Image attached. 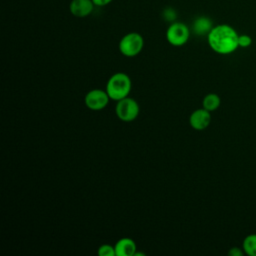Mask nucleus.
I'll return each mask as SVG.
<instances>
[{
    "label": "nucleus",
    "instance_id": "f257e3e1",
    "mask_svg": "<svg viewBox=\"0 0 256 256\" xmlns=\"http://www.w3.org/2000/svg\"><path fill=\"white\" fill-rule=\"evenodd\" d=\"M238 33L228 24L214 26L207 35L210 48L218 54H230L238 47Z\"/></svg>",
    "mask_w": 256,
    "mask_h": 256
},
{
    "label": "nucleus",
    "instance_id": "f03ea898",
    "mask_svg": "<svg viewBox=\"0 0 256 256\" xmlns=\"http://www.w3.org/2000/svg\"><path fill=\"white\" fill-rule=\"evenodd\" d=\"M132 88V81L128 74L124 72L114 73L106 83V92L111 100L119 101L129 96Z\"/></svg>",
    "mask_w": 256,
    "mask_h": 256
},
{
    "label": "nucleus",
    "instance_id": "7ed1b4c3",
    "mask_svg": "<svg viewBox=\"0 0 256 256\" xmlns=\"http://www.w3.org/2000/svg\"><path fill=\"white\" fill-rule=\"evenodd\" d=\"M118 47L122 55L126 57H135L144 48V39L141 34L130 32L121 38Z\"/></svg>",
    "mask_w": 256,
    "mask_h": 256
},
{
    "label": "nucleus",
    "instance_id": "20e7f679",
    "mask_svg": "<svg viewBox=\"0 0 256 256\" xmlns=\"http://www.w3.org/2000/svg\"><path fill=\"white\" fill-rule=\"evenodd\" d=\"M139 112L140 107L138 102L129 96L117 101L115 106V114L117 118L123 122H132L136 120Z\"/></svg>",
    "mask_w": 256,
    "mask_h": 256
},
{
    "label": "nucleus",
    "instance_id": "39448f33",
    "mask_svg": "<svg viewBox=\"0 0 256 256\" xmlns=\"http://www.w3.org/2000/svg\"><path fill=\"white\" fill-rule=\"evenodd\" d=\"M190 37L188 26L182 22H173L166 31V39L172 46L179 47L187 43Z\"/></svg>",
    "mask_w": 256,
    "mask_h": 256
},
{
    "label": "nucleus",
    "instance_id": "423d86ee",
    "mask_svg": "<svg viewBox=\"0 0 256 256\" xmlns=\"http://www.w3.org/2000/svg\"><path fill=\"white\" fill-rule=\"evenodd\" d=\"M110 100L111 99L107 94L106 90L96 88L86 93L84 97V104L90 110L99 111L104 109L108 105Z\"/></svg>",
    "mask_w": 256,
    "mask_h": 256
},
{
    "label": "nucleus",
    "instance_id": "0eeeda50",
    "mask_svg": "<svg viewBox=\"0 0 256 256\" xmlns=\"http://www.w3.org/2000/svg\"><path fill=\"white\" fill-rule=\"evenodd\" d=\"M211 122V114L210 111L205 108H199L194 110L189 116V124L190 126L197 131L205 130Z\"/></svg>",
    "mask_w": 256,
    "mask_h": 256
},
{
    "label": "nucleus",
    "instance_id": "6e6552de",
    "mask_svg": "<svg viewBox=\"0 0 256 256\" xmlns=\"http://www.w3.org/2000/svg\"><path fill=\"white\" fill-rule=\"evenodd\" d=\"M94 6L92 0H72L69 5V10L75 17L83 18L92 13Z\"/></svg>",
    "mask_w": 256,
    "mask_h": 256
},
{
    "label": "nucleus",
    "instance_id": "1a4fd4ad",
    "mask_svg": "<svg viewBox=\"0 0 256 256\" xmlns=\"http://www.w3.org/2000/svg\"><path fill=\"white\" fill-rule=\"evenodd\" d=\"M116 256H134L137 251V245L132 238H120L115 244Z\"/></svg>",
    "mask_w": 256,
    "mask_h": 256
},
{
    "label": "nucleus",
    "instance_id": "9d476101",
    "mask_svg": "<svg viewBox=\"0 0 256 256\" xmlns=\"http://www.w3.org/2000/svg\"><path fill=\"white\" fill-rule=\"evenodd\" d=\"M213 28L212 26V22L209 18L207 17H198L193 24V30L195 32V34L197 35H205L211 31V29Z\"/></svg>",
    "mask_w": 256,
    "mask_h": 256
},
{
    "label": "nucleus",
    "instance_id": "9b49d317",
    "mask_svg": "<svg viewBox=\"0 0 256 256\" xmlns=\"http://www.w3.org/2000/svg\"><path fill=\"white\" fill-rule=\"evenodd\" d=\"M220 97L215 93H209L202 100V107L208 111H214L220 106Z\"/></svg>",
    "mask_w": 256,
    "mask_h": 256
},
{
    "label": "nucleus",
    "instance_id": "f8f14e48",
    "mask_svg": "<svg viewBox=\"0 0 256 256\" xmlns=\"http://www.w3.org/2000/svg\"><path fill=\"white\" fill-rule=\"evenodd\" d=\"M243 249L247 255L256 256V234H251L244 239Z\"/></svg>",
    "mask_w": 256,
    "mask_h": 256
},
{
    "label": "nucleus",
    "instance_id": "ddd939ff",
    "mask_svg": "<svg viewBox=\"0 0 256 256\" xmlns=\"http://www.w3.org/2000/svg\"><path fill=\"white\" fill-rule=\"evenodd\" d=\"M97 253L99 256H116L114 245L107 244V243L99 246Z\"/></svg>",
    "mask_w": 256,
    "mask_h": 256
},
{
    "label": "nucleus",
    "instance_id": "4468645a",
    "mask_svg": "<svg viewBox=\"0 0 256 256\" xmlns=\"http://www.w3.org/2000/svg\"><path fill=\"white\" fill-rule=\"evenodd\" d=\"M252 43V39L248 35H239L238 37V45L239 47H248Z\"/></svg>",
    "mask_w": 256,
    "mask_h": 256
},
{
    "label": "nucleus",
    "instance_id": "2eb2a0df",
    "mask_svg": "<svg viewBox=\"0 0 256 256\" xmlns=\"http://www.w3.org/2000/svg\"><path fill=\"white\" fill-rule=\"evenodd\" d=\"M163 16H164V18H165L167 21H173V20L177 17V14H176V12H175L173 9L167 8V9L164 11Z\"/></svg>",
    "mask_w": 256,
    "mask_h": 256
},
{
    "label": "nucleus",
    "instance_id": "dca6fc26",
    "mask_svg": "<svg viewBox=\"0 0 256 256\" xmlns=\"http://www.w3.org/2000/svg\"><path fill=\"white\" fill-rule=\"evenodd\" d=\"M94 5L95 6H99V7H102V6H106L108 5L112 0H92Z\"/></svg>",
    "mask_w": 256,
    "mask_h": 256
},
{
    "label": "nucleus",
    "instance_id": "f3484780",
    "mask_svg": "<svg viewBox=\"0 0 256 256\" xmlns=\"http://www.w3.org/2000/svg\"><path fill=\"white\" fill-rule=\"evenodd\" d=\"M228 254L231 256H242L243 252L241 250H239V248H231L230 251L228 252Z\"/></svg>",
    "mask_w": 256,
    "mask_h": 256
}]
</instances>
